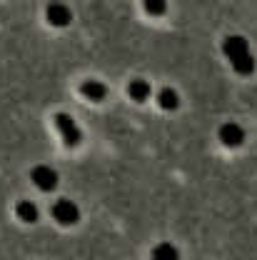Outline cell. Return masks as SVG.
<instances>
[{
    "label": "cell",
    "instance_id": "6da1fadb",
    "mask_svg": "<svg viewBox=\"0 0 257 260\" xmlns=\"http://www.w3.org/2000/svg\"><path fill=\"white\" fill-rule=\"evenodd\" d=\"M225 55L230 58V63L235 65L237 73H242V75H250V73H252L255 60H252V55H250V48H247L245 38H240V35L227 38L225 40Z\"/></svg>",
    "mask_w": 257,
    "mask_h": 260
},
{
    "label": "cell",
    "instance_id": "7a4b0ae2",
    "mask_svg": "<svg viewBox=\"0 0 257 260\" xmlns=\"http://www.w3.org/2000/svg\"><path fill=\"white\" fill-rule=\"evenodd\" d=\"M55 125H58V130H60V135H63V140H65V145H78L80 143V128H78V123L67 115V113H58L55 115Z\"/></svg>",
    "mask_w": 257,
    "mask_h": 260
},
{
    "label": "cell",
    "instance_id": "3957f363",
    "mask_svg": "<svg viewBox=\"0 0 257 260\" xmlns=\"http://www.w3.org/2000/svg\"><path fill=\"white\" fill-rule=\"evenodd\" d=\"M53 218L58 220V223H63V225H72V223H78V218H80V210H78V205L72 203V200H58L55 205H53Z\"/></svg>",
    "mask_w": 257,
    "mask_h": 260
},
{
    "label": "cell",
    "instance_id": "277c9868",
    "mask_svg": "<svg viewBox=\"0 0 257 260\" xmlns=\"http://www.w3.org/2000/svg\"><path fill=\"white\" fill-rule=\"evenodd\" d=\"M30 178H32V183H35L40 190H45V193L58 185V173H55L53 168H48V165H35Z\"/></svg>",
    "mask_w": 257,
    "mask_h": 260
},
{
    "label": "cell",
    "instance_id": "5b68a950",
    "mask_svg": "<svg viewBox=\"0 0 257 260\" xmlns=\"http://www.w3.org/2000/svg\"><path fill=\"white\" fill-rule=\"evenodd\" d=\"M220 140L230 145V148H235V145H240L242 140H245V133L240 125H235V123H225L223 128H220Z\"/></svg>",
    "mask_w": 257,
    "mask_h": 260
},
{
    "label": "cell",
    "instance_id": "8992f818",
    "mask_svg": "<svg viewBox=\"0 0 257 260\" xmlns=\"http://www.w3.org/2000/svg\"><path fill=\"white\" fill-rule=\"evenodd\" d=\"M48 20H50V25H58V28L67 25V23H70V10H67V5H63V3L48 5Z\"/></svg>",
    "mask_w": 257,
    "mask_h": 260
},
{
    "label": "cell",
    "instance_id": "52a82bcc",
    "mask_svg": "<svg viewBox=\"0 0 257 260\" xmlns=\"http://www.w3.org/2000/svg\"><path fill=\"white\" fill-rule=\"evenodd\" d=\"M15 213H18V218L25 220V223H35V220H38V208H35V203H30V200H20V203L15 205Z\"/></svg>",
    "mask_w": 257,
    "mask_h": 260
},
{
    "label": "cell",
    "instance_id": "ba28073f",
    "mask_svg": "<svg viewBox=\"0 0 257 260\" xmlns=\"http://www.w3.org/2000/svg\"><path fill=\"white\" fill-rule=\"evenodd\" d=\"M83 95L88 98V100H102V98L107 95V90H105V85L97 83V80H85V83H83Z\"/></svg>",
    "mask_w": 257,
    "mask_h": 260
},
{
    "label": "cell",
    "instance_id": "9c48e42d",
    "mask_svg": "<svg viewBox=\"0 0 257 260\" xmlns=\"http://www.w3.org/2000/svg\"><path fill=\"white\" fill-rule=\"evenodd\" d=\"M128 93L132 100H137V103H142V100H148L150 95V85L145 83V80H132L128 85Z\"/></svg>",
    "mask_w": 257,
    "mask_h": 260
},
{
    "label": "cell",
    "instance_id": "30bf717a",
    "mask_svg": "<svg viewBox=\"0 0 257 260\" xmlns=\"http://www.w3.org/2000/svg\"><path fill=\"white\" fill-rule=\"evenodd\" d=\"M158 103H160L165 110H175L180 105V98H177V93L172 88H162L160 95H158Z\"/></svg>",
    "mask_w": 257,
    "mask_h": 260
},
{
    "label": "cell",
    "instance_id": "8fae6325",
    "mask_svg": "<svg viewBox=\"0 0 257 260\" xmlns=\"http://www.w3.org/2000/svg\"><path fill=\"white\" fill-rule=\"evenodd\" d=\"M153 260H180V255H177V250L170 243H160L153 250Z\"/></svg>",
    "mask_w": 257,
    "mask_h": 260
},
{
    "label": "cell",
    "instance_id": "7c38bea8",
    "mask_svg": "<svg viewBox=\"0 0 257 260\" xmlns=\"http://www.w3.org/2000/svg\"><path fill=\"white\" fill-rule=\"evenodd\" d=\"M145 8H148L150 13H158V15H160L162 10H165V3H145Z\"/></svg>",
    "mask_w": 257,
    "mask_h": 260
}]
</instances>
